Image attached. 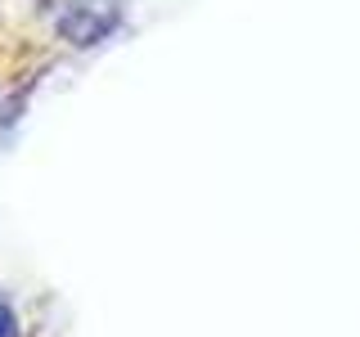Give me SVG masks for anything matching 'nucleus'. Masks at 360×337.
I'll use <instances>...</instances> for the list:
<instances>
[{
  "mask_svg": "<svg viewBox=\"0 0 360 337\" xmlns=\"http://www.w3.org/2000/svg\"><path fill=\"white\" fill-rule=\"evenodd\" d=\"M0 337H22L18 333V315H14V306H9L5 297H0Z\"/></svg>",
  "mask_w": 360,
  "mask_h": 337,
  "instance_id": "1",
  "label": "nucleus"
}]
</instances>
